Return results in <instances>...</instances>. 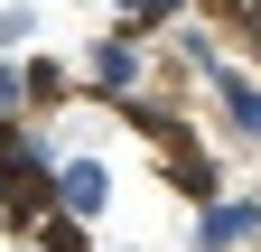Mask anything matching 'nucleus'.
I'll use <instances>...</instances> for the list:
<instances>
[{"label":"nucleus","mask_w":261,"mask_h":252,"mask_svg":"<svg viewBox=\"0 0 261 252\" xmlns=\"http://www.w3.org/2000/svg\"><path fill=\"white\" fill-rule=\"evenodd\" d=\"M233 28H243V47H252V66H261V0H243V19H233Z\"/></svg>","instance_id":"nucleus-11"},{"label":"nucleus","mask_w":261,"mask_h":252,"mask_svg":"<svg viewBox=\"0 0 261 252\" xmlns=\"http://www.w3.org/2000/svg\"><path fill=\"white\" fill-rule=\"evenodd\" d=\"M205 84L224 93V121H233L243 140H261V75H243V66H215Z\"/></svg>","instance_id":"nucleus-5"},{"label":"nucleus","mask_w":261,"mask_h":252,"mask_svg":"<svg viewBox=\"0 0 261 252\" xmlns=\"http://www.w3.org/2000/svg\"><path fill=\"white\" fill-rule=\"evenodd\" d=\"M56 206H65V215H84V224H93V215L112 206V159H93V149H75V159L56 168Z\"/></svg>","instance_id":"nucleus-4"},{"label":"nucleus","mask_w":261,"mask_h":252,"mask_svg":"<svg viewBox=\"0 0 261 252\" xmlns=\"http://www.w3.org/2000/svg\"><path fill=\"white\" fill-rule=\"evenodd\" d=\"M261 243V196H215L196 206V252H243Z\"/></svg>","instance_id":"nucleus-3"},{"label":"nucleus","mask_w":261,"mask_h":252,"mask_svg":"<svg viewBox=\"0 0 261 252\" xmlns=\"http://www.w3.org/2000/svg\"><path fill=\"white\" fill-rule=\"evenodd\" d=\"M140 75H149V56H140V38H130V28H112V38L84 47V84L103 93V103H130V93H140Z\"/></svg>","instance_id":"nucleus-2"},{"label":"nucleus","mask_w":261,"mask_h":252,"mask_svg":"<svg viewBox=\"0 0 261 252\" xmlns=\"http://www.w3.org/2000/svg\"><path fill=\"white\" fill-rule=\"evenodd\" d=\"M28 112V66H0V121Z\"/></svg>","instance_id":"nucleus-10"},{"label":"nucleus","mask_w":261,"mask_h":252,"mask_svg":"<svg viewBox=\"0 0 261 252\" xmlns=\"http://www.w3.org/2000/svg\"><path fill=\"white\" fill-rule=\"evenodd\" d=\"M38 28H47V19H38V10H28V0H10V10H0V47H10V56H19L28 38H38Z\"/></svg>","instance_id":"nucleus-8"},{"label":"nucleus","mask_w":261,"mask_h":252,"mask_svg":"<svg viewBox=\"0 0 261 252\" xmlns=\"http://www.w3.org/2000/svg\"><path fill=\"white\" fill-rule=\"evenodd\" d=\"M121 10V28L140 38V28H168V19H187V0H112Z\"/></svg>","instance_id":"nucleus-7"},{"label":"nucleus","mask_w":261,"mask_h":252,"mask_svg":"<svg viewBox=\"0 0 261 252\" xmlns=\"http://www.w3.org/2000/svg\"><path fill=\"white\" fill-rule=\"evenodd\" d=\"M56 93H65V66L56 56H28V103H56Z\"/></svg>","instance_id":"nucleus-9"},{"label":"nucleus","mask_w":261,"mask_h":252,"mask_svg":"<svg viewBox=\"0 0 261 252\" xmlns=\"http://www.w3.org/2000/svg\"><path fill=\"white\" fill-rule=\"evenodd\" d=\"M0 206H10V187H0Z\"/></svg>","instance_id":"nucleus-12"},{"label":"nucleus","mask_w":261,"mask_h":252,"mask_svg":"<svg viewBox=\"0 0 261 252\" xmlns=\"http://www.w3.org/2000/svg\"><path fill=\"white\" fill-rule=\"evenodd\" d=\"M28 252H93V234H84V215H65V206H47L38 224H28Z\"/></svg>","instance_id":"nucleus-6"},{"label":"nucleus","mask_w":261,"mask_h":252,"mask_svg":"<svg viewBox=\"0 0 261 252\" xmlns=\"http://www.w3.org/2000/svg\"><path fill=\"white\" fill-rule=\"evenodd\" d=\"M56 168H65V159L28 131V121L0 131V187H10V215H19V224H38V215L56 206Z\"/></svg>","instance_id":"nucleus-1"}]
</instances>
